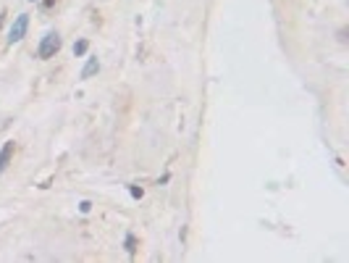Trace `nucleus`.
I'll list each match as a JSON object with an SVG mask.
<instances>
[{
  "instance_id": "obj_1",
  "label": "nucleus",
  "mask_w": 349,
  "mask_h": 263,
  "mask_svg": "<svg viewBox=\"0 0 349 263\" xmlns=\"http://www.w3.org/2000/svg\"><path fill=\"white\" fill-rule=\"evenodd\" d=\"M27 29H29V16H27V14H18V16H16V21L11 24V29H8V40H11V42L24 40Z\"/></svg>"
},
{
  "instance_id": "obj_2",
  "label": "nucleus",
  "mask_w": 349,
  "mask_h": 263,
  "mask_svg": "<svg viewBox=\"0 0 349 263\" xmlns=\"http://www.w3.org/2000/svg\"><path fill=\"white\" fill-rule=\"evenodd\" d=\"M58 50H61V37H58L55 32H50V35L42 40V45H40L37 53H40V58H53Z\"/></svg>"
},
{
  "instance_id": "obj_3",
  "label": "nucleus",
  "mask_w": 349,
  "mask_h": 263,
  "mask_svg": "<svg viewBox=\"0 0 349 263\" xmlns=\"http://www.w3.org/2000/svg\"><path fill=\"white\" fill-rule=\"evenodd\" d=\"M11 153H14V142H5V145H3V153H0V171H5V169H8Z\"/></svg>"
},
{
  "instance_id": "obj_4",
  "label": "nucleus",
  "mask_w": 349,
  "mask_h": 263,
  "mask_svg": "<svg viewBox=\"0 0 349 263\" xmlns=\"http://www.w3.org/2000/svg\"><path fill=\"white\" fill-rule=\"evenodd\" d=\"M98 69H100L98 58H89V61H87V66L82 69V79H89V76H92V74H98Z\"/></svg>"
},
{
  "instance_id": "obj_5",
  "label": "nucleus",
  "mask_w": 349,
  "mask_h": 263,
  "mask_svg": "<svg viewBox=\"0 0 349 263\" xmlns=\"http://www.w3.org/2000/svg\"><path fill=\"white\" fill-rule=\"evenodd\" d=\"M87 48H89L87 40H79V42L74 45V55H84V53H87Z\"/></svg>"
},
{
  "instance_id": "obj_6",
  "label": "nucleus",
  "mask_w": 349,
  "mask_h": 263,
  "mask_svg": "<svg viewBox=\"0 0 349 263\" xmlns=\"http://www.w3.org/2000/svg\"><path fill=\"white\" fill-rule=\"evenodd\" d=\"M129 192H132V197H137V200H139V197H142V190H139V187H132V190H129Z\"/></svg>"
},
{
  "instance_id": "obj_7",
  "label": "nucleus",
  "mask_w": 349,
  "mask_h": 263,
  "mask_svg": "<svg viewBox=\"0 0 349 263\" xmlns=\"http://www.w3.org/2000/svg\"><path fill=\"white\" fill-rule=\"evenodd\" d=\"M0 27H3V16H0Z\"/></svg>"
}]
</instances>
